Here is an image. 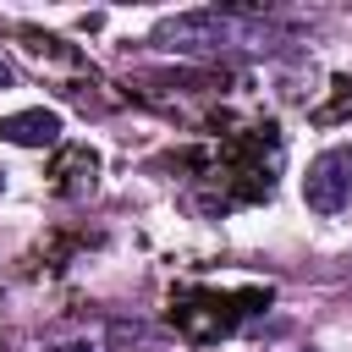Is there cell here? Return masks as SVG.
I'll return each mask as SVG.
<instances>
[{"mask_svg":"<svg viewBox=\"0 0 352 352\" xmlns=\"http://www.w3.org/2000/svg\"><path fill=\"white\" fill-rule=\"evenodd\" d=\"M6 82H11V66H6V60H0V88H6Z\"/></svg>","mask_w":352,"mask_h":352,"instance_id":"5b68a950","label":"cell"},{"mask_svg":"<svg viewBox=\"0 0 352 352\" xmlns=\"http://www.w3.org/2000/svg\"><path fill=\"white\" fill-rule=\"evenodd\" d=\"M0 138L16 143V148H50L60 138V116L55 110H16L0 121Z\"/></svg>","mask_w":352,"mask_h":352,"instance_id":"3957f363","label":"cell"},{"mask_svg":"<svg viewBox=\"0 0 352 352\" xmlns=\"http://www.w3.org/2000/svg\"><path fill=\"white\" fill-rule=\"evenodd\" d=\"M302 198L314 214H336L352 204V148H324L308 176H302Z\"/></svg>","mask_w":352,"mask_h":352,"instance_id":"7a4b0ae2","label":"cell"},{"mask_svg":"<svg viewBox=\"0 0 352 352\" xmlns=\"http://www.w3.org/2000/svg\"><path fill=\"white\" fill-rule=\"evenodd\" d=\"M55 352H94L88 341H66V346H55Z\"/></svg>","mask_w":352,"mask_h":352,"instance_id":"277c9868","label":"cell"},{"mask_svg":"<svg viewBox=\"0 0 352 352\" xmlns=\"http://www.w3.org/2000/svg\"><path fill=\"white\" fill-rule=\"evenodd\" d=\"M258 302H270V292H214V286H187L170 297V324L187 341H220L242 324V314H253Z\"/></svg>","mask_w":352,"mask_h":352,"instance_id":"6da1fadb","label":"cell"}]
</instances>
